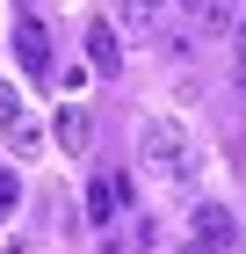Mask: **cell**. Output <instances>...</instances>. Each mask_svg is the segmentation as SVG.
Returning <instances> with one entry per match:
<instances>
[{
	"mask_svg": "<svg viewBox=\"0 0 246 254\" xmlns=\"http://www.w3.org/2000/svg\"><path fill=\"white\" fill-rule=\"evenodd\" d=\"M232 59L246 65V22H232Z\"/></svg>",
	"mask_w": 246,
	"mask_h": 254,
	"instance_id": "10",
	"label": "cell"
},
{
	"mask_svg": "<svg viewBox=\"0 0 246 254\" xmlns=\"http://www.w3.org/2000/svg\"><path fill=\"white\" fill-rule=\"evenodd\" d=\"M15 203H22V175H15V167H0V218L15 211Z\"/></svg>",
	"mask_w": 246,
	"mask_h": 254,
	"instance_id": "8",
	"label": "cell"
},
{
	"mask_svg": "<svg viewBox=\"0 0 246 254\" xmlns=\"http://www.w3.org/2000/svg\"><path fill=\"white\" fill-rule=\"evenodd\" d=\"M87 65H95V73H123V44H116V29L109 22H87Z\"/></svg>",
	"mask_w": 246,
	"mask_h": 254,
	"instance_id": "6",
	"label": "cell"
},
{
	"mask_svg": "<svg viewBox=\"0 0 246 254\" xmlns=\"http://www.w3.org/2000/svg\"><path fill=\"white\" fill-rule=\"evenodd\" d=\"M0 254H29V247H22V240H7V247H0Z\"/></svg>",
	"mask_w": 246,
	"mask_h": 254,
	"instance_id": "12",
	"label": "cell"
},
{
	"mask_svg": "<svg viewBox=\"0 0 246 254\" xmlns=\"http://www.w3.org/2000/svg\"><path fill=\"white\" fill-rule=\"evenodd\" d=\"M87 138H95V117H87V109H80V102H65V109H58V153H87Z\"/></svg>",
	"mask_w": 246,
	"mask_h": 254,
	"instance_id": "7",
	"label": "cell"
},
{
	"mask_svg": "<svg viewBox=\"0 0 246 254\" xmlns=\"http://www.w3.org/2000/svg\"><path fill=\"white\" fill-rule=\"evenodd\" d=\"M116 211H131V175H95V182H87V225L109 233Z\"/></svg>",
	"mask_w": 246,
	"mask_h": 254,
	"instance_id": "3",
	"label": "cell"
},
{
	"mask_svg": "<svg viewBox=\"0 0 246 254\" xmlns=\"http://www.w3.org/2000/svg\"><path fill=\"white\" fill-rule=\"evenodd\" d=\"M196 240L217 247V254L239 247V218H232V203H196Z\"/></svg>",
	"mask_w": 246,
	"mask_h": 254,
	"instance_id": "5",
	"label": "cell"
},
{
	"mask_svg": "<svg viewBox=\"0 0 246 254\" xmlns=\"http://www.w3.org/2000/svg\"><path fill=\"white\" fill-rule=\"evenodd\" d=\"M15 59H22V73H29V80H51V29H44L37 15L15 22Z\"/></svg>",
	"mask_w": 246,
	"mask_h": 254,
	"instance_id": "4",
	"label": "cell"
},
{
	"mask_svg": "<svg viewBox=\"0 0 246 254\" xmlns=\"http://www.w3.org/2000/svg\"><path fill=\"white\" fill-rule=\"evenodd\" d=\"M0 138H7V145H15L22 160H29V153H44V131H37V117L22 109V95L7 87V80H0Z\"/></svg>",
	"mask_w": 246,
	"mask_h": 254,
	"instance_id": "2",
	"label": "cell"
},
{
	"mask_svg": "<svg viewBox=\"0 0 246 254\" xmlns=\"http://www.w3.org/2000/svg\"><path fill=\"white\" fill-rule=\"evenodd\" d=\"M138 160H145L152 175H167V182H196V167H203L196 160V138L174 117H145L138 124Z\"/></svg>",
	"mask_w": 246,
	"mask_h": 254,
	"instance_id": "1",
	"label": "cell"
},
{
	"mask_svg": "<svg viewBox=\"0 0 246 254\" xmlns=\"http://www.w3.org/2000/svg\"><path fill=\"white\" fill-rule=\"evenodd\" d=\"M159 7H167V0H123V15H131V22H152Z\"/></svg>",
	"mask_w": 246,
	"mask_h": 254,
	"instance_id": "9",
	"label": "cell"
},
{
	"mask_svg": "<svg viewBox=\"0 0 246 254\" xmlns=\"http://www.w3.org/2000/svg\"><path fill=\"white\" fill-rule=\"evenodd\" d=\"M181 254H217V247H203V240H189V247H181Z\"/></svg>",
	"mask_w": 246,
	"mask_h": 254,
	"instance_id": "11",
	"label": "cell"
}]
</instances>
